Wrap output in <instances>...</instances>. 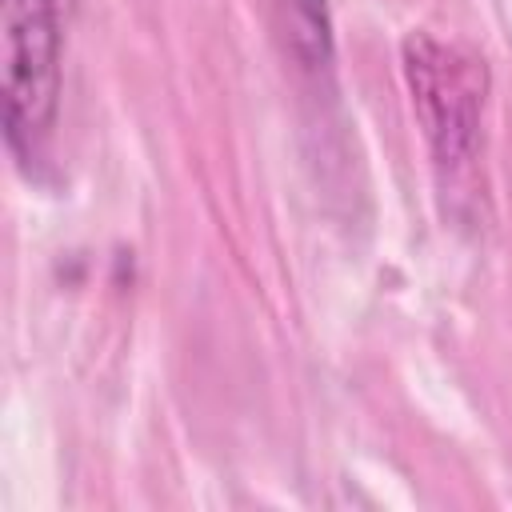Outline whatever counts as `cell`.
<instances>
[{"label":"cell","instance_id":"6da1fadb","mask_svg":"<svg viewBox=\"0 0 512 512\" xmlns=\"http://www.w3.org/2000/svg\"><path fill=\"white\" fill-rule=\"evenodd\" d=\"M4 48L8 136L20 148L48 128L56 104V0H4Z\"/></svg>","mask_w":512,"mask_h":512}]
</instances>
